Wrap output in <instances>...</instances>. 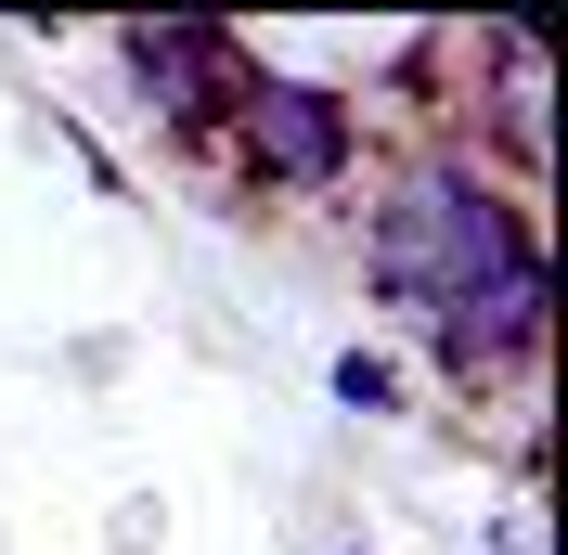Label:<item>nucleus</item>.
Segmentation results:
<instances>
[{
	"label": "nucleus",
	"mask_w": 568,
	"mask_h": 555,
	"mask_svg": "<svg viewBox=\"0 0 568 555\" xmlns=\"http://www.w3.org/2000/svg\"><path fill=\"white\" fill-rule=\"evenodd\" d=\"M116 78H130V104L169 142H220L233 104H246V78H258V52L233 27H207V13H155V27H116Z\"/></svg>",
	"instance_id": "3"
},
{
	"label": "nucleus",
	"mask_w": 568,
	"mask_h": 555,
	"mask_svg": "<svg viewBox=\"0 0 568 555\" xmlns=\"http://www.w3.org/2000/svg\"><path fill=\"white\" fill-rule=\"evenodd\" d=\"M233 169L258 181V194H349L362 181V91L349 78H311V65H258L246 104H233Z\"/></svg>",
	"instance_id": "2"
},
{
	"label": "nucleus",
	"mask_w": 568,
	"mask_h": 555,
	"mask_svg": "<svg viewBox=\"0 0 568 555\" xmlns=\"http://www.w3.org/2000/svg\"><path fill=\"white\" fill-rule=\"evenodd\" d=\"M336 414H400V362H375V349H336Z\"/></svg>",
	"instance_id": "5"
},
{
	"label": "nucleus",
	"mask_w": 568,
	"mask_h": 555,
	"mask_svg": "<svg viewBox=\"0 0 568 555\" xmlns=\"http://www.w3.org/2000/svg\"><path fill=\"white\" fill-rule=\"evenodd\" d=\"M336 555H375V543H336Z\"/></svg>",
	"instance_id": "6"
},
{
	"label": "nucleus",
	"mask_w": 568,
	"mask_h": 555,
	"mask_svg": "<svg viewBox=\"0 0 568 555\" xmlns=\"http://www.w3.org/2000/svg\"><path fill=\"white\" fill-rule=\"evenodd\" d=\"M542 323H556V259H530L517 284L439 311L426 323V362H439L453 387H517V375H542Z\"/></svg>",
	"instance_id": "4"
},
{
	"label": "nucleus",
	"mask_w": 568,
	"mask_h": 555,
	"mask_svg": "<svg viewBox=\"0 0 568 555\" xmlns=\"http://www.w3.org/2000/svg\"><path fill=\"white\" fill-rule=\"evenodd\" d=\"M542 259V220L504 194L478 155H400L375 181V208H362V284H375V311H400L426 336L439 311L465 297H491Z\"/></svg>",
	"instance_id": "1"
}]
</instances>
